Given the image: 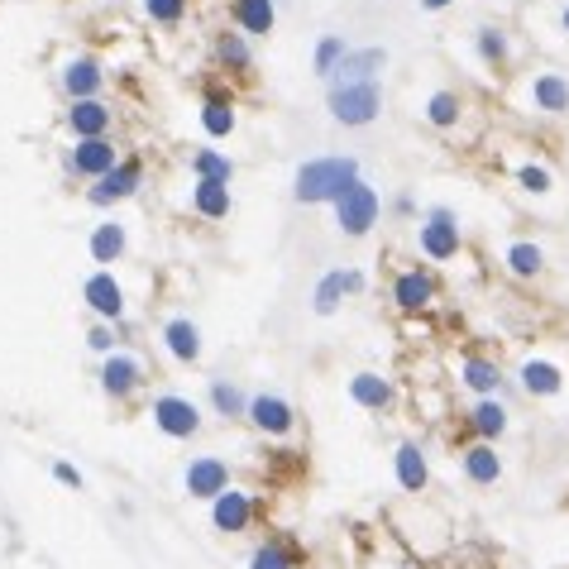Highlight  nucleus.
I'll return each mask as SVG.
<instances>
[{
  "instance_id": "obj_43",
  "label": "nucleus",
  "mask_w": 569,
  "mask_h": 569,
  "mask_svg": "<svg viewBox=\"0 0 569 569\" xmlns=\"http://www.w3.org/2000/svg\"><path fill=\"white\" fill-rule=\"evenodd\" d=\"M565 29H569V10H565Z\"/></svg>"
},
{
  "instance_id": "obj_5",
  "label": "nucleus",
  "mask_w": 569,
  "mask_h": 569,
  "mask_svg": "<svg viewBox=\"0 0 569 569\" xmlns=\"http://www.w3.org/2000/svg\"><path fill=\"white\" fill-rule=\"evenodd\" d=\"M154 426L163 431V436H177V440H187V436H197V426H201V412H197V402H187V397H158L154 402Z\"/></svg>"
},
{
  "instance_id": "obj_30",
  "label": "nucleus",
  "mask_w": 569,
  "mask_h": 569,
  "mask_svg": "<svg viewBox=\"0 0 569 569\" xmlns=\"http://www.w3.org/2000/svg\"><path fill=\"white\" fill-rule=\"evenodd\" d=\"M507 263H512V273H522V278H536V273H541V268H546V254H541V249H536V244H512V249H507Z\"/></svg>"
},
{
  "instance_id": "obj_8",
  "label": "nucleus",
  "mask_w": 569,
  "mask_h": 569,
  "mask_svg": "<svg viewBox=\"0 0 569 569\" xmlns=\"http://www.w3.org/2000/svg\"><path fill=\"white\" fill-rule=\"evenodd\" d=\"M244 416L259 426L263 436H287V431H292V421H297V416H292V407H287L283 397H273V393L249 397V412H244Z\"/></svg>"
},
{
  "instance_id": "obj_20",
  "label": "nucleus",
  "mask_w": 569,
  "mask_h": 569,
  "mask_svg": "<svg viewBox=\"0 0 569 569\" xmlns=\"http://www.w3.org/2000/svg\"><path fill=\"white\" fill-rule=\"evenodd\" d=\"M464 474L474 483H498L503 479V460H498V450L493 445H474V450H464Z\"/></svg>"
},
{
  "instance_id": "obj_39",
  "label": "nucleus",
  "mask_w": 569,
  "mask_h": 569,
  "mask_svg": "<svg viewBox=\"0 0 569 569\" xmlns=\"http://www.w3.org/2000/svg\"><path fill=\"white\" fill-rule=\"evenodd\" d=\"M479 44H483V53H488V58H498V63H503L507 44H503V34H498V29H483V34H479Z\"/></svg>"
},
{
  "instance_id": "obj_24",
  "label": "nucleus",
  "mask_w": 569,
  "mask_h": 569,
  "mask_svg": "<svg viewBox=\"0 0 569 569\" xmlns=\"http://www.w3.org/2000/svg\"><path fill=\"white\" fill-rule=\"evenodd\" d=\"M460 378L474 388V393H498V383H503V373H498V364H488V359H464L460 364Z\"/></svg>"
},
{
  "instance_id": "obj_31",
  "label": "nucleus",
  "mask_w": 569,
  "mask_h": 569,
  "mask_svg": "<svg viewBox=\"0 0 569 569\" xmlns=\"http://www.w3.org/2000/svg\"><path fill=\"white\" fill-rule=\"evenodd\" d=\"M211 402H216L220 416H244L249 412V402H244V393L235 388V383H211Z\"/></svg>"
},
{
  "instance_id": "obj_29",
  "label": "nucleus",
  "mask_w": 569,
  "mask_h": 569,
  "mask_svg": "<svg viewBox=\"0 0 569 569\" xmlns=\"http://www.w3.org/2000/svg\"><path fill=\"white\" fill-rule=\"evenodd\" d=\"M192 173H197V182H230V177H235V163L211 154V149H201V154L192 158Z\"/></svg>"
},
{
  "instance_id": "obj_19",
  "label": "nucleus",
  "mask_w": 569,
  "mask_h": 569,
  "mask_svg": "<svg viewBox=\"0 0 569 569\" xmlns=\"http://www.w3.org/2000/svg\"><path fill=\"white\" fill-rule=\"evenodd\" d=\"M192 206H197L206 220L230 216V182H197V187H192Z\"/></svg>"
},
{
  "instance_id": "obj_16",
  "label": "nucleus",
  "mask_w": 569,
  "mask_h": 569,
  "mask_svg": "<svg viewBox=\"0 0 569 569\" xmlns=\"http://www.w3.org/2000/svg\"><path fill=\"white\" fill-rule=\"evenodd\" d=\"M350 397L359 402V407H369V412H383V407H393V383L378 378V373H354Z\"/></svg>"
},
{
  "instance_id": "obj_42",
  "label": "nucleus",
  "mask_w": 569,
  "mask_h": 569,
  "mask_svg": "<svg viewBox=\"0 0 569 569\" xmlns=\"http://www.w3.org/2000/svg\"><path fill=\"white\" fill-rule=\"evenodd\" d=\"M421 5H426V10H445L450 0H421Z\"/></svg>"
},
{
  "instance_id": "obj_23",
  "label": "nucleus",
  "mask_w": 569,
  "mask_h": 569,
  "mask_svg": "<svg viewBox=\"0 0 569 569\" xmlns=\"http://www.w3.org/2000/svg\"><path fill=\"white\" fill-rule=\"evenodd\" d=\"M469 426H474L483 440L503 436V431H507V407H503V402H493V397H483L479 407L469 412Z\"/></svg>"
},
{
  "instance_id": "obj_26",
  "label": "nucleus",
  "mask_w": 569,
  "mask_h": 569,
  "mask_svg": "<svg viewBox=\"0 0 569 569\" xmlns=\"http://www.w3.org/2000/svg\"><path fill=\"white\" fill-rule=\"evenodd\" d=\"M120 254H125V230H120V225H96V235H91V259L115 263Z\"/></svg>"
},
{
  "instance_id": "obj_14",
  "label": "nucleus",
  "mask_w": 569,
  "mask_h": 569,
  "mask_svg": "<svg viewBox=\"0 0 569 569\" xmlns=\"http://www.w3.org/2000/svg\"><path fill=\"white\" fill-rule=\"evenodd\" d=\"M144 383V369H139V359H130V354H110L106 359V369H101V388L115 397H125L134 393Z\"/></svg>"
},
{
  "instance_id": "obj_33",
  "label": "nucleus",
  "mask_w": 569,
  "mask_h": 569,
  "mask_svg": "<svg viewBox=\"0 0 569 569\" xmlns=\"http://www.w3.org/2000/svg\"><path fill=\"white\" fill-rule=\"evenodd\" d=\"M426 115H431V125L450 130V125L460 120V96H450V91H436V96H431V106H426Z\"/></svg>"
},
{
  "instance_id": "obj_27",
  "label": "nucleus",
  "mask_w": 569,
  "mask_h": 569,
  "mask_svg": "<svg viewBox=\"0 0 569 569\" xmlns=\"http://www.w3.org/2000/svg\"><path fill=\"white\" fill-rule=\"evenodd\" d=\"M235 20L249 34H268L273 29V0H235Z\"/></svg>"
},
{
  "instance_id": "obj_36",
  "label": "nucleus",
  "mask_w": 569,
  "mask_h": 569,
  "mask_svg": "<svg viewBox=\"0 0 569 569\" xmlns=\"http://www.w3.org/2000/svg\"><path fill=\"white\" fill-rule=\"evenodd\" d=\"M220 58H225V63H230V67H244V63H249V48H244V39H240V34H230V39H220Z\"/></svg>"
},
{
  "instance_id": "obj_7",
  "label": "nucleus",
  "mask_w": 569,
  "mask_h": 569,
  "mask_svg": "<svg viewBox=\"0 0 569 569\" xmlns=\"http://www.w3.org/2000/svg\"><path fill=\"white\" fill-rule=\"evenodd\" d=\"M225 488H230V469H225L216 455H201V460L187 464V493H192V498H211V503H216Z\"/></svg>"
},
{
  "instance_id": "obj_11",
  "label": "nucleus",
  "mask_w": 569,
  "mask_h": 569,
  "mask_svg": "<svg viewBox=\"0 0 569 569\" xmlns=\"http://www.w3.org/2000/svg\"><path fill=\"white\" fill-rule=\"evenodd\" d=\"M82 297H87V307L96 311V316H106V321H115V316L125 311V292H120V283H115L110 273H91L87 287H82Z\"/></svg>"
},
{
  "instance_id": "obj_35",
  "label": "nucleus",
  "mask_w": 569,
  "mask_h": 569,
  "mask_svg": "<svg viewBox=\"0 0 569 569\" xmlns=\"http://www.w3.org/2000/svg\"><path fill=\"white\" fill-rule=\"evenodd\" d=\"M345 58V39H321V48H316V72H335V63Z\"/></svg>"
},
{
  "instance_id": "obj_12",
  "label": "nucleus",
  "mask_w": 569,
  "mask_h": 569,
  "mask_svg": "<svg viewBox=\"0 0 569 569\" xmlns=\"http://www.w3.org/2000/svg\"><path fill=\"white\" fill-rule=\"evenodd\" d=\"M67 168L72 173H87V177H106L115 168V149H110L106 139H82L72 158H67Z\"/></svg>"
},
{
  "instance_id": "obj_6",
  "label": "nucleus",
  "mask_w": 569,
  "mask_h": 569,
  "mask_svg": "<svg viewBox=\"0 0 569 569\" xmlns=\"http://www.w3.org/2000/svg\"><path fill=\"white\" fill-rule=\"evenodd\" d=\"M388 63V53L383 48H345V58L335 63L330 72V82L335 87H359V82H373V72Z\"/></svg>"
},
{
  "instance_id": "obj_32",
  "label": "nucleus",
  "mask_w": 569,
  "mask_h": 569,
  "mask_svg": "<svg viewBox=\"0 0 569 569\" xmlns=\"http://www.w3.org/2000/svg\"><path fill=\"white\" fill-rule=\"evenodd\" d=\"M201 125H206V134H230L235 130V110H230V101H206V110H201Z\"/></svg>"
},
{
  "instance_id": "obj_28",
  "label": "nucleus",
  "mask_w": 569,
  "mask_h": 569,
  "mask_svg": "<svg viewBox=\"0 0 569 569\" xmlns=\"http://www.w3.org/2000/svg\"><path fill=\"white\" fill-rule=\"evenodd\" d=\"M531 96H536V106L541 110H569V87H565V77H555V72L536 77Z\"/></svg>"
},
{
  "instance_id": "obj_9",
  "label": "nucleus",
  "mask_w": 569,
  "mask_h": 569,
  "mask_svg": "<svg viewBox=\"0 0 569 569\" xmlns=\"http://www.w3.org/2000/svg\"><path fill=\"white\" fill-rule=\"evenodd\" d=\"M139 177H144V168L134 163V158H125V163H115L106 177H96V187H91V201L96 206H110V201H125L139 187Z\"/></svg>"
},
{
  "instance_id": "obj_37",
  "label": "nucleus",
  "mask_w": 569,
  "mask_h": 569,
  "mask_svg": "<svg viewBox=\"0 0 569 569\" xmlns=\"http://www.w3.org/2000/svg\"><path fill=\"white\" fill-rule=\"evenodd\" d=\"M522 187L541 197V192H550V173H546V168H536V163H526V168H522Z\"/></svg>"
},
{
  "instance_id": "obj_15",
  "label": "nucleus",
  "mask_w": 569,
  "mask_h": 569,
  "mask_svg": "<svg viewBox=\"0 0 569 569\" xmlns=\"http://www.w3.org/2000/svg\"><path fill=\"white\" fill-rule=\"evenodd\" d=\"M522 388L531 397H555L560 388H565V373L555 369L550 359H526L522 364Z\"/></svg>"
},
{
  "instance_id": "obj_3",
  "label": "nucleus",
  "mask_w": 569,
  "mask_h": 569,
  "mask_svg": "<svg viewBox=\"0 0 569 569\" xmlns=\"http://www.w3.org/2000/svg\"><path fill=\"white\" fill-rule=\"evenodd\" d=\"M335 216H340V230H345V235H369V225L378 220V197H373V187L354 182L350 192L335 201Z\"/></svg>"
},
{
  "instance_id": "obj_25",
  "label": "nucleus",
  "mask_w": 569,
  "mask_h": 569,
  "mask_svg": "<svg viewBox=\"0 0 569 569\" xmlns=\"http://www.w3.org/2000/svg\"><path fill=\"white\" fill-rule=\"evenodd\" d=\"M101 87V67L91 63V58H77V63L67 67V91L77 96V101H91Z\"/></svg>"
},
{
  "instance_id": "obj_40",
  "label": "nucleus",
  "mask_w": 569,
  "mask_h": 569,
  "mask_svg": "<svg viewBox=\"0 0 569 569\" xmlns=\"http://www.w3.org/2000/svg\"><path fill=\"white\" fill-rule=\"evenodd\" d=\"M53 479H58V483H67V488H82V474H77V469H72V464H67V460H58V464H53Z\"/></svg>"
},
{
  "instance_id": "obj_38",
  "label": "nucleus",
  "mask_w": 569,
  "mask_h": 569,
  "mask_svg": "<svg viewBox=\"0 0 569 569\" xmlns=\"http://www.w3.org/2000/svg\"><path fill=\"white\" fill-rule=\"evenodd\" d=\"M149 15L163 24H173L177 15H182V0H149Z\"/></svg>"
},
{
  "instance_id": "obj_21",
  "label": "nucleus",
  "mask_w": 569,
  "mask_h": 569,
  "mask_svg": "<svg viewBox=\"0 0 569 569\" xmlns=\"http://www.w3.org/2000/svg\"><path fill=\"white\" fill-rule=\"evenodd\" d=\"M397 483H402L407 493H421V488H426V455L416 450L412 440L397 445Z\"/></svg>"
},
{
  "instance_id": "obj_18",
  "label": "nucleus",
  "mask_w": 569,
  "mask_h": 569,
  "mask_svg": "<svg viewBox=\"0 0 569 569\" xmlns=\"http://www.w3.org/2000/svg\"><path fill=\"white\" fill-rule=\"evenodd\" d=\"M431 292H436V287H431V278H426L421 268L402 273V278H397V287H393V297H397V307H402V311H421L426 302H431Z\"/></svg>"
},
{
  "instance_id": "obj_10",
  "label": "nucleus",
  "mask_w": 569,
  "mask_h": 569,
  "mask_svg": "<svg viewBox=\"0 0 569 569\" xmlns=\"http://www.w3.org/2000/svg\"><path fill=\"white\" fill-rule=\"evenodd\" d=\"M249 517H254V498L244 493V488H225L216 503H211V522H216V531H244L249 526Z\"/></svg>"
},
{
  "instance_id": "obj_41",
  "label": "nucleus",
  "mask_w": 569,
  "mask_h": 569,
  "mask_svg": "<svg viewBox=\"0 0 569 569\" xmlns=\"http://www.w3.org/2000/svg\"><path fill=\"white\" fill-rule=\"evenodd\" d=\"M87 345H91V350H101V354H110V345H115V335H110L106 326H96V330H91V340H87Z\"/></svg>"
},
{
  "instance_id": "obj_2",
  "label": "nucleus",
  "mask_w": 569,
  "mask_h": 569,
  "mask_svg": "<svg viewBox=\"0 0 569 569\" xmlns=\"http://www.w3.org/2000/svg\"><path fill=\"white\" fill-rule=\"evenodd\" d=\"M330 115L340 125H369L378 115V82H359V87H330Z\"/></svg>"
},
{
  "instance_id": "obj_4",
  "label": "nucleus",
  "mask_w": 569,
  "mask_h": 569,
  "mask_svg": "<svg viewBox=\"0 0 569 569\" xmlns=\"http://www.w3.org/2000/svg\"><path fill=\"white\" fill-rule=\"evenodd\" d=\"M421 254L426 259H455L460 254V225H455V216L445 206H436L426 216V225H421Z\"/></svg>"
},
{
  "instance_id": "obj_13",
  "label": "nucleus",
  "mask_w": 569,
  "mask_h": 569,
  "mask_svg": "<svg viewBox=\"0 0 569 569\" xmlns=\"http://www.w3.org/2000/svg\"><path fill=\"white\" fill-rule=\"evenodd\" d=\"M359 287H364V273H345V268L326 273L316 283V316H330V311L345 302V292H359Z\"/></svg>"
},
{
  "instance_id": "obj_17",
  "label": "nucleus",
  "mask_w": 569,
  "mask_h": 569,
  "mask_svg": "<svg viewBox=\"0 0 569 569\" xmlns=\"http://www.w3.org/2000/svg\"><path fill=\"white\" fill-rule=\"evenodd\" d=\"M163 340H168V350H173V359H182V364H192L201 354V330L187 321V316H177V321H168L163 326Z\"/></svg>"
},
{
  "instance_id": "obj_34",
  "label": "nucleus",
  "mask_w": 569,
  "mask_h": 569,
  "mask_svg": "<svg viewBox=\"0 0 569 569\" xmlns=\"http://www.w3.org/2000/svg\"><path fill=\"white\" fill-rule=\"evenodd\" d=\"M249 569H292V550L287 546H259L249 555Z\"/></svg>"
},
{
  "instance_id": "obj_22",
  "label": "nucleus",
  "mask_w": 569,
  "mask_h": 569,
  "mask_svg": "<svg viewBox=\"0 0 569 569\" xmlns=\"http://www.w3.org/2000/svg\"><path fill=\"white\" fill-rule=\"evenodd\" d=\"M110 125V110L101 106V101H77L72 106V130H77V139H101Z\"/></svg>"
},
{
  "instance_id": "obj_1",
  "label": "nucleus",
  "mask_w": 569,
  "mask_h": 569,
  "mask_svg": "<svg viewBox=\"0 0 569 569\" xmlns=\"http://www.w3.org/2000/svg\"><path fill=\"white\" fill-rule=\"evenodd\" d=\"M359 182L354 158H311L297 173V201H340Z\"/></svg>"
}]
</instances>
